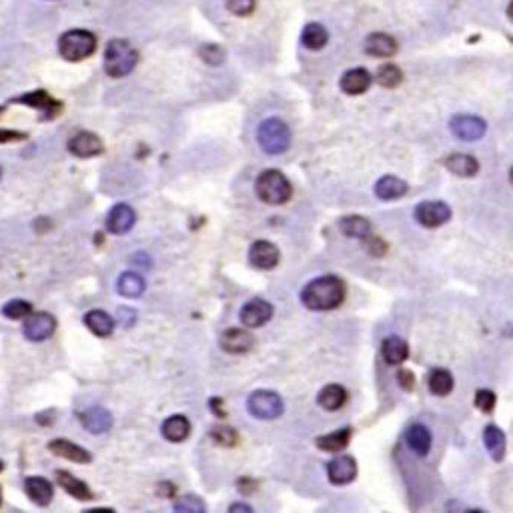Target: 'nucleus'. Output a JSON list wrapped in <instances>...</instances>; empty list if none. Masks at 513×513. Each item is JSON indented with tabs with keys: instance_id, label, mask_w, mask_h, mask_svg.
Returning <instances> with one entry per match:
<instances>
[{
	"instance_id": "1",
	"label": "nucleus",
	"mask_w": 513,
	"mask_h": 513,
	"mask_svg": "<svg viewBox=\"0 0 513 513\" xmlns=\"http://www.w3.org/2000/svg\"><path fill=\"white\" fill-rule=\"evenodd\" d=\"M301 301L311 311H331L345 301V285L337 277H319L301 291Z\"/></svg>"
},
{
	"instance_id": "2",
	"label": "nucleus",
	"mask_w": 513,
	"mask_h": 513,
	"mask_svg": "<svg viewBox=\"0 0 513 513\" xmlns=\"http://www.w3.org/2000/svg\"><path fill=\"white\" fill-rule=\"evenodd\" d=\"M137 61V50L133 49V44L128 40H123V38H113L104 49V71L113 78H121V76L133 73Z\"/></svg>"
},
{
	"instance_id": "3",
	"label": "nucleus",
	"mask_w": 513,
	"mask_h": 513,
	"mask_svg": "<svg viewBox=\"0 0 513 513\" xmlns=\"http://www.w3.org/2000/svg\"><path fill=\"white\" fill-rule=\"evenodd\" d=\"M255 191H257V197L269 205H283L291 199V183L287 181V176L275 169L263 171L259 175L255 183Z\"/></svg>"
},
{
	"instance_id": "4",
	"label": "nucleus",
	"mask_w": 513,
	"mask_h": 513,
	"mask_svg": "<svg viewBox=\"0 0 513 513\" xmlns=\"http://www.w3.org/2000/svg\"><path fill=\"white\" fill-rule=\"evenodd\" d=\"M95 49H97V38L88 30L75 28V30L64 32L63 37L59 38V52H61L63 59L71 61V63L85 61L87 56L95 52Z\"/></svg>"
},
{
	"instance_id": "5",
	"label": "nucleus",
	"mask_w": 513,
	"mask_h": 513,
	"mask_svg": "<svg viewBox=\"0 0 513 513\" xmlns=\"http://www.w3.org/2000/svg\"><path fill=\"white\" fill-rule=\"evenodd\" d=\"M257 140L261 149L269 155H281L291 145V131L281 119H267L259 125Z\"/></svg>"
},
{
	"instance_id": "6",
	"label": "nucleus",
	"mask_w": 513,
	"mask_h": 513,
	"mask_svg": "<svg viewBox=\"0 0 513 513\" xmlns=\"http://www.w3.org/2000/svg\"><path fill=\"white\" fill-rule=\"evenodd\" d=\"M247 409L257 419H277L283 414V399L275 391H255L247 401Z\"/></svg>"
},
{
	"instance_id": "7",
	"label": "nucleus",
	"mask_w": 513,
	"mask_h": 513,
	"mask_svg": "<svg viewBox=\"0 0 513 513\" xmlns=\"http://www.w3.org/2000/svg\"><path fill=\"white\" fill-rule=\"evenodd\" d=\"M415 219L419 225L427 227V229H437V227L445 225L451 219L449 205L441 203V200H426L419 203L415 209Z\"/></svg>"
},
{
	"instance_id": "8",
	"label": "nucleus",
	"mask_w": 513,
	"mask_h": 513,
	"mask_svg": "<svg viewBox=\"0 0 513 513\" xmlns=\"http://www.w3.org/2000/svg\"><path fill=\"white\" fill-rule=\"evenodd\" d=\"M451 133L459 140H479L485 135L488 125L483 119L479 116H471V114H457L449 121Z\"/></svg>"
},
{
	"instance_id": "9",
	"label": "nucleus",
	"mask_w": 513,
	"mask_h": 513,
	"mask_svg": "<svg viewBox=\"0 0 513 513\" xmlns=\"http://www.w3.org/2000/svg\"><path fill=\"white\" fill-rule=\"evenodd\" d=\"M239 317H241V323L251 329L263 327L273 317V305L265 299H251L243 305Z\"/></svg>"
},
{
	"instance_id": "10",
	"label": "nucleus",
	"mask_w": 513,
	"mask_h": 513,
	"mask_svg": "<svg viewBox=\"0 0 513 513\" xmlns=\"http://www.w3.org/2000/svg\"><path fill=\"white\" fill-rule=\"evenodd\" d=\"M54 329H56V321H54V317L50 313L28 315L25 327H23L25 337L28 341H44V339H49L54 333Z\"/></svg>"
},
{
	"instance_id": "11",
	"label": "nucleus",
	"mask_w": 513,
	"mask_h": 513,
	"mask_svg": "<svg viewBox=\"0 0 513 513\" xmlns=\"http://www.w3.org/2000/svg\"><path fill=\"white\" fill-rule=\"evenodd\" d=\"M279 257H281L279 249H277L273 243H269V241H255L251 245L249 261L257 269H263V271L273 269L279 263Z\"/></svg>"
},
{
	"instance_id": "12",
	"label": "nucleus",
	"mask_w": 513,
	"mask_h": 513,
	"mask_svg": "<svg viewBox=\"0 0 513 513\" xmlns=\"http://www.w3.org/2000/svg\"><path fill=\"white\" fill-rule=\"evenodd\" d=\"M327 476H329V481L333 485H347L357 476V461L349 455L335 457L327 465Z\"/></svg>"
},
{
	"instance_id": "13",
	"label": "nucleus",
	"mask_w": 513,
	"mask_h": 513,
	"mask_svg": "<svg viewBox=\"0 0 513 513\" xmlns=\"http://www.w3.org/2000/svg\"><path fill=\"white\" fill-rule=\"evenodd\" d=\"M135 219H137V215L133 211V207L121 203V205L113 207L109 217H107V229L111 233H114V235H125V233H128L133 229Z\"/></svg>"
},
{
	"instance_id": "14",
	"label": "nucleus",
	"mask_w": 513,
	"mask_h": 513,
	"mask_svg": "<svg viewBox=\"0 0 513 513\" xmlns=\"http://www.w3.org/2000/svg\"><path fill=\"white\" fill-rule=\"evenodd\" d=\"M102 140H100L97 135H92V133H87V131H83V133H78L75 137L68 140V150L76 155V157H83V159H88V157H97L102 152Z\"/></svg>"
},
{
	"instance_id": "15",
	"label": "nucleus",
	"mask_w": 513,
	"mask_h": 513,
	"mask_svg": "<svg viewBox=\"0 0 513 513\" xmlns=\"http://www.w3.org/2000/svg\"><path fill=\"white\" fill-rule=\"evenodd\" d=\"M365 52L377 59H389L397 52V40L385 32H373L365 40Z\"/></svg>"
},
{
	"instance_id": "16",
	"label": "nucleus",
	"mask_w": 513,
	"mask_h": 513,
	"mask_svg": "<svg viewBox=\"0 0 513 513\" xmlns=\"http://www.w3.org/2000/svg\"><path fill=\"white\" fill-rule=\"evenodd\" d=\"M80 421L83 426L87 427L90 433L100 435V433H107L111 427H113V415L109 414L107 409L102 407H90L85 414L80 415Z\"/></svg>"
},
{
	"instance_id": "17",
	"label": "nucleus",
	"mask_w": 513,
	"mask_h": 513,
	"mask_svg": "<svg viewBox=\"0 0 513 513\" xmlns=\"http://www.w3.org/2000/svg\"><path fill=\"white\" fill-rule=\"evenodd\" d=\"M407 191H409V185L405 181H401L399 176L393 175L381 176L375 185V195L381 200L401 199V197L407 195Z\"/></svg>"
},
{
	"instance_id": "18",
	"label": "nucleus",
	"mask_w": 513,
	"mask_h": 513,
	"mask_svg": "<svg viewBox=\"0 0 513 513\" xmlns=\"http://www.w3.org/2000/svg\"><path fill=\"white\" fill-rule=\"evenodd\" d=\"M369 87H371V75L365 68H351L341 76V90L351 97L361 95Z\"/></svg>"
},
{
	"instance_id": "19",
	"label": "nucleus",
	"mask_w": 513,
	"mask_h": 513,
	"mask_svg": "<svg viewBox=\"0 0 513 513\" xmlns=\"http://www.w3.org/2000/svg\"><path fill=\"white\" fill-rule=\"evenodd\" d=\"M221 347L227 353H247L253 347V337L243 329H227L221 335Z\"/></svg>"
},
{
	"instance_id": "20",
	"label": "nucleus",
	"mask_w": 513,
	"mask_h": 513,
	"mask_svg": "<svg viewBox=\"0 0 513 513\" xmlns=\"http://www.w3.org/2000/svg\"><path fill=\"white\" fill-rule=\"evenodd\" d=\"M49 447L54 455H61L64 459H71V461H76V464H88V461L92 459L87 449H83L80 445L71 443V441H66V439L50 441Z\"/></svg>"
},
{
	"instance_id": "21",
	"label": "nucleus",
	"mask_w": 513,
	"mask_h": 513,
	"mask_svg": "<svg viewBox=\"0 0 513 513\" xmlns=\"http://www.w3.org/2000/svg\"><path fill=\"white\" fill-rule=\"evenodd\" d=\"M405 441L409 445V449L414 451L415 455H427L431 449V433L426 426L415 423L407 431H405Z\"/></svg>"
},
{
	"instance_id": "22",
	"label": "nucleus",
	"mask_w": 513,
	"mask_h": 513,
	"mask_svg": "<svg viewBox=\"0 0 513 513\" xmlns=\"http://www.w3.org/2000/svg\"><path fill=\"white\" fill-rule=\"evenodd\" d=\"M445 167H447V171L453 173V175L457 176H473L477 175V171H479V163L476 161V157H471V155H464V152H455V155H451L445 159Z\"/></svg>"
},
{
	"instance_id": "23",
	"label": "nucleus",
	"mask_w": 513,
	"mask_h": 513,
	"mask_svg": "<svg viewBox=\"0 0 513 513\" xmlns=\"http://www.w3.org/2000/svg\"><path fill=\"white\" fill-rule=\"evenodd\" d=\"M26 495L37 505H49L52 501V485L44 477H28L25 481Z\"/></svg>"
},
{
	"instance_id": "24",
	"label": "nucleus",
	"mask_w": 513,
	"mask_h": 513,
	"mask_svg": "<svg viewBox=\"0 0 513 513\" xmlns=\"http://www.w3.org/2000/svg\"><path fill=\"white\" fill-rule=\"evenodd\" d=\"M317 401L327 411H337L347 403V391L341 385L333 383V385H327V387L321 389V393L317 395Z\"/></svg>"
},
{
	"instance_id": "25",
	"label": "nucleus",
	"mask_w": 513,
	"mask_h": 513,
	"mask_svg": "<svg viewBox=\"0 0 513 513\" xmlns=\"http://www.w3.org/2000/svg\"><path fill=\"white\" fill-rule=\"evenodd\" d=\"M381 353L389 365H401L409 357V347L401 337H389L383 341Z\"/></svg>"
},
{
	"instance_id": "26",
	"label": "nucleus",
	"mask_w": 513,
	"mask_h": 513,
	"mask_svg": "<svg viewBox=\"0 0 513 513\" xmlns=\"http://www.w3.org/2000/svg\"><path fill=\"white\" fill-rule=\"evenodd\" d=\"M56 481H59V485H61L68 495H73L76 500L80 501L92 500V493H90V489H88L87 483H83V481L76 479L75 476H71V473H66V471H56Z\"/></svg>"
},
{
	"instance_id": "27",
	"label": "nucleus",
	"mask_w": 513,
	"mask_h": 513,
	"mask_svg": "<svg viewBox=\"0 0 513 513\" xmlns=\"http://www.w3.org/2000/svg\"><path fill=\"white\" fill-rule=\"evenodd\" d=\"M191 433V423L187 417L183 415H173L163 423V435L164 439L173 441V443H181L185 441Z\"/></svg>"
},
{
	"instance_id": "28",
	"label": "nucleus",
	"mask_w": 513,
	"mask_h": 513,
	"mask_svg": "<svg viewBox=\"0 0 513 513\" xmlns=\"http://www.w3.org/2000/svg\"><path fill=\"white\" fill-rule=\"evenodd\" d=\"M483 443L493 461H501L505 455V435L497 426H488L483 431Z\"/></svg>"
},
{
	"instance_id": "29",
	"label": "nucleus",
	"mask_w": 513,
	"mask_h": 513,
	"mask_svg": "<svg viewBox=\"0 0 513 513\" xmlns=\"http://www.w3.org/2000/svg\"><path fill=\"white\" fill-rule=\"evenodd\" d=\"M339 229L341 233H345L347 237L355 239H367L371 235V223L359 217V215H351V217H343L339 221Z\"/></svg>"
},
{
	"instance_id": "30",
	"label": "nucleus",
	"mask_w": 513,
	"mask_h": 513,
	"mask_svg": "<svg viewBox=\"0 0 513 513\" xmlns=\"http://www.w3.org/2000/svg\"><path fill=\"white\" fill-rule=\"evenodd\" d=\"M85 325L97 335V337H109L114 331L113 317L104 311H90L85 315Z\"/></svg>"
},
{
	"instance_id": "31",
	"label": "nucleus",
	"mask_w": 513,
	"mask_h": 513,
	"mask_svg": "<svg viewBox=\"0 0 513 513\" xmlns=\"http://www.w3.org/2000/svg\"><path fill=\"white\" fill-rule=\"evenodd\" d=\"M16 102H25V104H30V107L38 109L40 113H44L42 119H52V116H56V114H59V109H61L59 102H54L47 92H32V95H26V97L16 99Z\"/></svg>"
},
{
	"instance_id": "32",
	"label": "nucleus",
	"mask_w": 513,
	"mask_h": 513,
	"mask_svg": "<svg viewBox=\"0 0 513 513\" xmlns=\"http://www.w3.org/2000/svg\"><path fill=\"white\" fill-rule=\"evenodd\" d=\"M116 287H119L121 295H125L128 299H137V297H140L145 293V279L138 273H135V271H128V273H123L119 277Z\"/></svg>"
},
{
	"instance_id": "33",
	"label": "nucleus",
	"mask_w": 513,
	"mask_h": 513,
	"mask_svg": "<svg viewBox=\"0 0 513 513\" xmlns=\"http://www.w3.org/2000/svg\"><path fill=\"white\" fill-rule=\"evenodd\" d=\"M427 385H429V391L433 393V395H439V397H445V395H449L451 391H453V377L447 369H433L431 373H429V379H427Z\"/></svg>"
},
{
	"instance_id": "34",
	"label": "nucleus",
	"mask_w": 513,
	"mask_h": 513,
	"mask_svg": "<svg viewBox=\"0 0 513 513\" xmlns=\"http://www.w3.org/2000/svg\"><path fill=\"white\" fill-rule=\"evenodd\" d=\"M329 35H327V28L319 23H311L303 28V35H301V42L307 47L309 50H321L327 44Z\"/></svg>"
},
{
	"instance_id": "35",
	"label": "nucleus",
	"mask_w": 513,
	"mask_h": 513,
	"mask_svg": "<svg viewBox=\"0 0 513 513\" xmlns=\"http://www.w3.org/2000/svg\"><path fill=\"white\" fill-rule=\"evenodd\" d=\"M351 441V429L345 427V429H339L335 433H329L325 437L317 439V447L323 451H329V453H335V451L345 449L349 445Z\"/></svg>"
},
{
	"instance_id": "36",
	"label": "nucleus",
	"mask_w": 513,
	"mask_h": 513,
	"mask_svg": "<svg viewBox=\"0 0 513 513\" xmlns=\"http://www.w3.org/2000/svg\"><path fill=\"white\" fill-rule=\"evenodd\" d=\"M401 80H403V73L397 64H381L377 68V83L385 88H395L399 87Z\"/></svg>"
},
{
	"instance_id": "37",
	"label": "nucleus",
	"mask_w": 513,
	"mask_h": 513,
	"mask_svg": "<svg viewBox=\"0 0 513 513\" xmlns=\"http://www.w3.org/2000/svg\"><path fill=\"white\" fill-rule=\"evenodd\" d=\"M30 313H32V305H30L28 301L14 299V301H8V303L2 307V315H4V317H8V319H14V321H18V319H26V317H28Z\"/></svg>"
},
{
	"instance_id": "38",
	"label": "nucleus",
	"mask_w": 513,
	"mask_h": 513,
	"mask_svg": "<svg viewBox=\"0 0 513 513\" xmlns=\"http://www.w3.org/2000/svg\"><path fill=\"white\" fill-rule=\"evenodd\" d=\"M175 512H185V513H203L205 512V503L195 497V495H187L183 500H179L175 503Z\"/></svg>"
},
{
	"instance_id": "39",
	"label": "nucleus",
	"mask_w": 513,
	"mask_h": 513,
	"mask_svg": "<svg viewBox=\"0 0 513 513\" xmlns=\"http://www.w3.org/2000/svg\"><path fill=\"white\" fill-rule=\"evenodd\" d=\"M495 401H497L495 399V393L489 391V389H481V391L476 393V407L479 411H483V414H491L493 411Z\"/></svg>"
},
{
	"instance_id": "40",
	"label": "nucleus",
	"mask_w": 513,
	"mask_h": 513,
	"mask_svg": "<svg viewBox=\"0 0 513 513\" xmlns=\"http://www.w3.org/2000/svg\"><path fill=\"white\" fill-rule=\"evenodd\" d=\"M255 8V0H227V11L237 16H247Z\"/></svg>"
},
{
	"instance_id": "41",
	"label": "nucleus",
	"mask_w": 513,
	"mask_h": 513,
	"mask_svg": "<svg viewBox=\"0 0 513 513\" xmlns=\"http://www.w3.org/2000/svg\"><path fill=\"white\" fill-rule=\"evenodd\" d=\"M200 56L207 61L209 64H221L225 61V52L221 47H215V44H207L200 49Z\"/></svg>"
},
{
	"instance_id": "42",
	"label": "nucleus",
	"mask_w": 513,
	"mask_h": 513,
	"mask_svg": "<svg viewBox=\"0 0 513 513\" xmlns=\"http://www.w3.org/2000/svg\"><path fill=\"white\" fill-rule=\"evenodd\" d=\"M365 241H367V249L371 251V253H373L375 257H379V255H381V253L385 251V245H383V241H381V239L367 237Z\"/></svg>"
},
{
	"instance_id": "43",
	"label": "nucleus",
	"mask_w": 513,
	"mask_h": 513,
	"mask_svg": "<svg viewBox=\"0 0 513 513\" xmlns=\"http://www.w3.org/2000/svg\"><path fill=\"white\" fill-rule=\"evenodd\" d=\"M397 381H399L401 385L405 389H411L414 387V375L409 373V371H405V369H401L399 375H397Z\"/></svg>"
},
{
	"instance_id": "44",
	"label": "nucleus",
	"mask_w": 513,
	"mask_h": 513,
	"mask_svg": "<svg viewBox=\"0 0 513 513\" xmlns=\"http://www.w3.org/2000/svg\"><path fill=\"white\" fill-rule=\"evenodd\" d=\"M223 437H229V445H233L235 443V431L233 429H219V431H215V439H219V441H223Z\"/></svg>"
},
{
	"instance_id": "45",
	"label": "nucleus",
	"mask_w": 513,
	"mask_h": 513,
	"mask_svg": "<svg viewBox=\"0 0 513 513\" xmlns=\"http://www.w3.org/2000/svg\"><path fill=\"white\" fill-rule=\"evenodd\" d=\"M231 513H251L253 509H251V505H243V503H235V505H231V509H229Z\"/></svg>"
},
{
	"instance_id": "46",
	"label": "nucleus",
	"mask_w": 513,
	"mask_h": 513,
	"mask_svg": "<svg viewBox=\"0 0 513 513\" xmlns=\"http://www.w3.org/2000/svg\"><path fill=\"white\" fill-rule=\"evenodd\" d=\"M20 135H16V133H0V140H6V138H18Z\"/></svg>"
},
{
	"instance_id": "47",
	"label": "nucleus",
	"mask_w": 513,
	"mask_h": 513,
	"mask_svg": "<svg viewBox=\"0 0 513 513\" xmlns=\"http://www.w3.org/2000/svg\"><path fill=\"white\" fill-rule=\"evenodd\" d=\"M507 16H509V20L513 23V0L509 2V6H507Z\"/></svg>"
},
{
	"instance_id": "48",
	"label": "nucleus",
	"mask_w": 513,
	"mask_h": 513,
	"mask_svg": "<svg viewBox=\"0 0 513 513\" xmlns=\"http://www.w3.org/2000/svg\"><path fill=\"white\" fill-rule=\"evenodd\" d=\"M509 179H512V185H513V169H512V173H509Z\"/></svg>"
},
{
	"instance_id": "49",
	"label": "nucleus",
	"mask_w": 513,
	"mask_h": 513,
	"mask_svg": "<svg viewBox=\"0 0 513 513\" xmlns=\"http://www.w3.org/2000/svg\"><path fill=\"white\" fill-rule=\"evenodd\" d=\"M0 501H2V491H0Z\"/></svg>"
},
{
	"instance_id": "50",
	"label": "nucleus",
	"mask_w": 513,
	"mask_h": 513,
	"mask_svg": "<svg viewBox=\"0 0 513 513\" xmlns=\"http://www.w3.org/2000/svg\"><path fill=\"white\" fill-rule=\"evenodd\" d=\"M0 176H2V169H0Z\"/></svg>"
}]
</instances>
